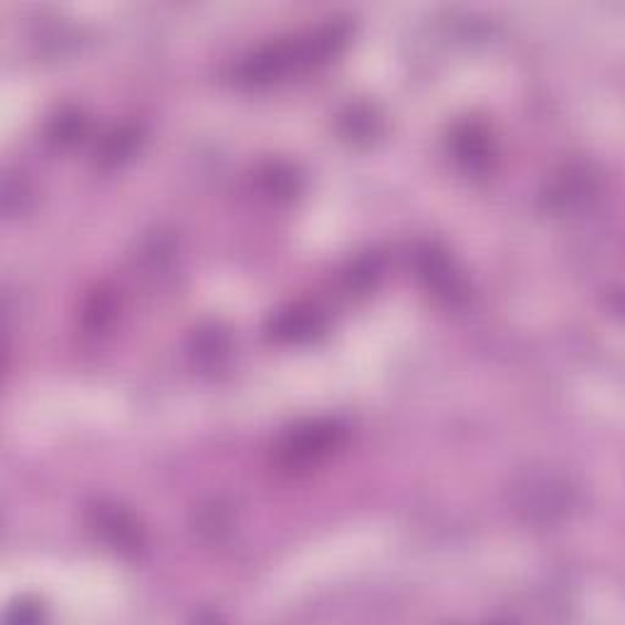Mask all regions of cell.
<instances>
[{
	"instance_id": "obj_1",
	"label": "cell",
	"mask_w": 625,
	"mask_h": 625,
	"mask_svg": "<svg viewBox=\"0 0 625 625\" xmlns=\"http://www.w3.org/2000/svg\"><path fill=\"white\" fill-rule=\"evenodd\" d=\"M337 442V430L333 426L325 428H305L303 433L293 435V438L281 447V457L289 467L293 465H309L315 462L317 457H323L330 452V447H335Z\"/></svg>"
}]
</instances>
